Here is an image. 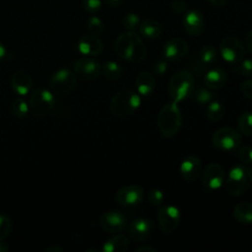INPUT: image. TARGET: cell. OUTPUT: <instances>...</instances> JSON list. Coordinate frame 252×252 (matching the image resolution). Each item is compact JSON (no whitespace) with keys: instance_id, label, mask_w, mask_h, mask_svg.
<instances>
[{"instance_id":"obj_1","label":"cell","mask_w":252,"mask_h":252,"mask_svg":"<svg viewBox=\"0 0 252 252\" xmlns=\"http://www.w3.org/2000/svg\"><path fill=\"white\" fill-rule=\"evenodd\" d=\"M115 51L117 55L130 62H139L146 56V47L138 34L134 32L121 33L115 41Z\"/></svg>"},{"instance_id":"obj_2","label":"cell","mask_w":252,"mask_h":252,"mask_svg":"<svg viewBox=\"0 0 252 252\" xmlns=\"http://www.w3.org/2000/svg\"><path fill=\"white\" fill-rule=\"evenodd\" d=\"M182 116L178 103L173 101L164 104L158 117V126L161 135L165 138L174 137L181 128Z\"/></svg>"},{"instance_id":"obj_3","label":"cell","mask_w":252,"mask_h":252,"mask_svg":"<svg viewBox=\"0 0 252 252\" xmlns=\"http://www.w3.org/2000/svg\"><path fill=\"white\" fill-rule=\"evenodd\" d=\"M251 184L252 170L247 165L237 164L229 170L225 188L229 195L237 197L246 192Z\"/></svg>"},{"instance_id":"obj_4","label":"cell","mask_w":252,"mask_h":252,"mask_svg":"<svg viewBox=\"0 0 252 252\" xmlns=\"http://www.w3.org/2000/svg\"><path fill=\"white\" fill-rule=\"evenodd\" d=\"M194 78L189 71L181 70L175 73L168 83V94L171 100L178 103L188 98L194 90Z\"/></svg>"},{"instance_id":"obj_5","label":"cell","mask_w":252,"mask_h":252,"mask_svg":"<svg viewBox=\"0 0 252 252\" xmlns=\"http://www.w3.org/2000/svg\"><path fill=\"white\" fill-rule=\"evenodd\" d=\"M141 104L140 95L130 90H124L113 95L110 111L116 116H126L136 111Z\"/></svg>"},{"instance_id":"obj_6","label":"cell","mask_w":252,"mask_h":252,"mask_svg":"<svg viewBox=\"0 0 252 252\" xmlns=\"http://www.w3.org/2000/svg\"><path fill=\"white\" fill-rule=\"evenodd\" d=\"M55 103L52 93L45 89H37L32 93L29 109L35 117H43L50 112Z\"/></svg>"},{"instance_id":"obj_7","label":"cell","mask_w":252,"mask_h":252,"mask_svg":"<svg viewBox=\"0 0 252 252\" xmlns=\"http://www.w3.org/2000/svg\"><path fill=\"white\" fill-rule=\"evenodd\" d=\"M213 145L220 151L236 150L241 143L240 133L231 127H223L218 129L212 138Z\"/></svg>"},{"instance_id":"obj_8","label":"cell","mask_w":252,"mask_h":252,"mask_svg":"<svg viewBox=\"0 0 252 252\" xmlns=\"http://www.w3.org/2000/svg\"><path fill=\"white\" fill-rule=\"evenodd\" d=\"M77 76L70 69L62 68L57 70L50 78L49 87L57 94H66L72 91L76 85Z\"/></svg>"},{"instance_id":"obj_9","label":"cell","mask_w":252,"mask_h":252,"mask_svg":"<svg viewBox=\"0 0 252 252\" xmlns=\"http://www.w3.org/2000/svg\"><path fill=\"white\" fill-rule=\"evenodd\" d=\"M220 52L222 59L230 64H236L241 62L245 54L242 43L233 36L225 37L220 42Z\"/></svg>"},{"instance_id":"obj_10","label":"cell","mask_w":252,"mask_h":252,"mask_svg":"<svg viewBox=\"0 0 252 252\" xmlns=\"http://www.w3.org/2000/svg\"><path fill=\"white\" fill-rule=\"evenodd\" d=\"M158 219L160 229L165 233H171L179 224L180 213L174 206H161L158 209Z\"/></svg>"},{"instance_id":"obj_11","label":"cell","mask_w":252,"mask_h":252,"mask_svg":"<svg viewBox=\"0 0 252 252\" xmlns=\"http://www.w3.org/2000/svg\"><path fill=\"white\" fill-rule=\"evenodd\" d=\"M100 63L94 58H80L74 64L75 75L82 80H94L100 73Z\"/></svg>"},{"instance_id":"obj_12","label":"cell","mask_w":252,"mask_h":252,"mask_svg":"<svg viewBox=\"0 0 252 252\" xmlns=\"http://www.w3.org/2000/svg\"><path fill=\"white\" fill-rule=\"evenodd\" d=\"M101 228L109 233H116L127 227L128 221L126 217L119 212H106L99 218Z\"/></svg>"},{"instance_id":"obj_13","label":"cell","mask_w":252,"mask_h":252,"mask_svg":"<svg viewBox=\"0 0 252 252\" xmlns=\"http://www.w3.org/2000/svg\"><path fill=\"white\" fill-rule=\"evenodd\" d=\"M144 199V191L139 185H128L120 188L116 193V201L124 207L139 205Z\"/></svg>"},{"instance_id":"obj_14","label":"cell","mask_w":252,"mask_h":252,"mask_svg":"<svg viewBox=\"0 0 252 252\" xmlns=\"http://www.w3.org/2000/svg\"><path fill=\"white\" fill-rule=\"evenodd\" d=\"M223 169L218 163L209 164L204 170L202 181L205 189L207 190H218L220 188L223 182Z\"/></svg>"},{"instance_id":"obj_15","label":"cell","mask_w":252,"mask_h":252,"mask_svg":"<svg viewBox=\"0 0 252 252\" xmlns=\"http://www.w3.org/2000/svg\"><path fill=\"white\" fill-rule=\"evenodd\" d=\"M204 17L199 10H188L183 14V27L188 34L199 35L204 30Z\"/></svg>"},{"instance_id":"obj_16","label":"cell","mask_w":252,"mask_h":252,"mask_svg":"<svg viewBox=\"0 0 252 252\" xmlns=\"http://www.w3.org/2000/svg\"><path fill=\"white\" fill-rule=\"evenodd\" d=\"M189 51L188 43L181 38H172L163 46V55L166 59L177 60L184 57Z\"/></svg>"},{"instance_id":"obj_17","label":"cell","mask_w":252,"mask_h":252,"mask_svg":"<svg viewBox=\"0 0 252 252\" xmlns=\"http://www.w3.org/2000/svg\"><path fill=\"white\" fill-rule=\"evenodd\" d=\"M202 162L194 156L186 157L180 165V173L187 181H195L201 174Z\"/></svg>"},{"instance_id":"obj_18","label":"cell","mask_w":252,"mask_h":252,"mask_svg":"<svg viewBox=\"0 0 252 252\" xmlns=\"http://www.w3.org/2000/svg\"><path fill=\"white\" fill-rule=\"evenodd\" d=\"M78 50L88 56H95L103 50V44L95 35H83L78 41Z\"/></svg>"},{"instance_id":"obj_19","label":"cell","mask_w":252,"mask_h":252,"mask_svg":"<svg viewBox=\"0 0 252 252\" xmlns=\"http://www.w3.org/2000/svg\"><path fill=\"white\" fill-rule=\"evenodd\" d=\"M11 86L16 94L26 95L30 93L32 87V77L24 70L16 71L11 78Z\"/></svg>"},{"instance_id":"obj_20","label":"cell","mask_w":252,"mask_h":252,"mask_svg":"<svg viewBox=\"0 0 252 252\" xmlns=\"http://www.w3.org/2000/svg\"><path fill=\"white\" fill-rule=\"evenodd\" d=\"M153 222L149 219H135L128 225V232L135 240H143L150 233Z\"/></svg>"},{"instance_id":"obj_21","label":"cell","mask_w":252,"mask_h":252,"mask_svg":"<svg viewBox=\"0 0 252 252\" xmlns=\"http://www.w3.org/2000/svg\"><path fill=\"white\" fill-rule=\"evenodd\" d=\"M226 81V73L221 68H215L206 73L204 84L209 89H220Z\"/></svg>"},{"instance_id":"obj_22","label":"cell","mask_w":252,"mask_h":252,"mask_svg":"<svg viewBox=\"0 0 252 252\" xmlns=\"http://www.w3.org/2000/svg\"><path fill=\"white\" fill-rule=\"evenodd\" d=\"M135 84L138 93L145 96L151 94L156 87V82L153 75L147 71H143L137 76Z\"/></svg>"},{"instance_id":"obj_23","label":"cell","mask_w":252,"mask_h":252,"mask_svg":"<svg viewBox=\"0 0 252 252\" xmlns=\"http://www.w3.org/2000/svg\"><path fill=\"white\" fill-rule=\"evenodd\" d=\"M140 33L149 39L158 38L161 33V27L160 25L155 20H146L140 24L139 27Z\"/></svg>"},{"instance_id":"obj_24","label":"cell","mask_w":252,"mask_h":252,"mask_svg":"<svg viewBox=\"0 0 252 252\" xmlns=\"http://www.w3.org/2000/svg\"><path fill=\"white\" fill-rule=\"evenodd\" d=\"M128 247V239L124 235H115L106 240L102 246L103 252H124Z\"/></svg>"},{"instance_id":"obj_25","label":"cell","mask_w":252,"mask_h":252,"mask_svg":"<svg viewBox=\"0 0 252 252\" xmlns=\"http://www.w3.org/2000/svg\"><path fill=\"white\" fill-rule=\"evenodd\" d=\"M233 216L236 220L242 223H252V203L241 202L233 209Z\"/></svg>"},{"instance_id":"obj_26","label":"cell","mask_w":252,"mask_h":252,"mask_svg":"<svg viewBox=\"0 0 252 252\" xmlns=\"http://www.w3.org/2000/svg\"><path fill=\"white\" fill-rule=\"evenodd\" d=\"M224 110L221 103L218 100H212L208 103L206 115L207 118L212 122H218L223 116Z\"/></svg>"},{"instance_id":"obj_27","label":"cell","mask_w":252,"mask_h":252,"mask_svg":"<svg viewBox=\"0 0 252 252\" xmlns=\"http://www.w3.org/2000/svg\"><path fill=\"white\" fill-rule=\"evenodd\" d=\"M237 126L243 135H252V111L246 110L242 112L237 120Z\"/></svg>"},{"instance_id":"obj_28","label":"cell","mask_w":252,"mask_h":252,"mask_svg":"<svg viewBox=\"0 0 252 252\" xmlns=\"http://www.w3.org/2000/svg\"><path fill=\"white\" fill-rule=\"evenodd\" d=\"M103 74L109 80H116L122 74V69L120 65L115 61H107L102 66Z\"/></svg>"},{"instance_id":"obj_29","label":"cell","mask_w":252,"mask_h":252,"mask_svg":"<svg viewBox=\"0 0 252 252\" xmlns=\"http://www.w3.org/2000/svg\"><path fill=\"white\" fill-rule=\"evenodd\" d=\"M218 58V51L213 45H205L200 50V61L205 65L213 64Z\"/></svg>"},{"instance_id":"obj_30","label":"cell","mask_w":252,"mask_h":252,"mask_svg":"<svg viewBox=\"0 0 252 252\" xmlns=\"http://www.w3.org/2000/svg\"><path fill=\"white\" fill-rule=\"evenodd\" d=\"M195 99L200 104H208L214 99V94L210 91L209 88L200 87L196 91Z\"/></svg>"},{"instance_id":"obj_31","label":"cell","mask_w":252,"mask_h":252,"mask_svg":"<svg viewBox=\"0 0 252 252\" xmlns=\"http://www.w3.org/2000/svg\"><path fill=\"white\" fill-rule=\"evenodd\" d=\"M30 111L28 103L21 97H18L13 102V112L19 118H25Z\"/></svg>"},{"instance_id":"obj_32","label":"cell","mask_w":252,"mask_h":252,"mask_svg":"<svg viewBox=\"0 0 252 252\" xmlns=\"http://www.w3.org/2000/svg\"><path fill=\"white\" fill-rule=\"evenodd\" d=\"M141 24V19L140 16L135 14V13H130L126 15L123 21V25L127 31L130 32H135L136 30H139Z\"/></svg>"},{"instance_id":"obj_33","label":"cell","mask_w":252,"mask_h":252,"mask_svg":"<svg viewBox=\"0 0 252 252\" xmlns=\"http://www.w3.org/2000/svg\"><path fill=\"white\" fill-rule=\"evenodd\" d=\"M87 28L91 34L93 35H98L103 31V24L101 20L97 17H91L87 22Z\"/></svg>"},{"instance_id":"obj_34","label":"cell","mask_w":252,"mask_h":252,"mask_svg":"<svg viewBox=\"0 0 252 252\" xmlns=\"http://www.w3.org/2000/svg\"><path fill=\"white\" fill-rule=\"evenodd\" d=\"M12 229L11 219L3 214H0V241L5 239Z\"/></svg>"},{"instance_id":"obj_35","label":"cell","mask_w":252,"mask_h":252,"mask_svg":"<svg viewBox=\"0 0 252 252\" xmlns=\"http://www.w3.org/2000/svg\"><path fill=\"white\" fill-rule=\"evenodd\" d=\"M148 198L153 206H161L163 203V193L157 188L152 189L149 192Z\"/></svg>"},{"instance_id":"obj_36","label":"cell","mask_w":252,"mask_h":252,"mask_svg":"<svg viewBox=\"0 0 252 252\" xmlns=\"http://www.w3.org/2000/svg\"><path fill=\"white\" fill-rule=\"evenodd\" d=\"M238 156L240 159L246 164H252V147L245 146L239 149Z\"/></svg>"},{"instance_id":"obj_37","label":"cell","mask_w":252,"mask_h":252,"mask_svg":"<svg viewBox=\"0 0 252 252\" xmlns=\"http://www.w3.org/2000/svg\"><path fill=\"white\" fill-rule=\"evenodd\" d=\"M83 4L89 13H96L101 7V0H83Z\"/></svg>"},{"instance_id":"obj_38","label":"cell","mask_w":252,"mask_h":252,"mask_svg":"<svg viewBox=\"0 0 252 252\" xmlns=\"http://www.w3.org/2000/svg\"><path fill=\"white\" fill-rule=\"evenodd\" d=\"M167 62L164 59H158L157 60L153 65L154 73L157 75H163L167 70Z\"/></svg>"},{"instance_id":"obj_39","label":"cell","mask_w":252,"mask_h":252,"mask_svg":"<svg viewBox=\"0 0 252 252\" xmlns=\"http://www.w3.org/2000/svg\"><path fill=\"white\" fill-rule=\"evenodd\" d=\"M239 71L244 76L252 77V59H246L241 61L239 65Z\"/></svg>"},{"instance_id":"obj_40","label":"cell","mask_w":252,"mask_h":252,"mask_svg":"<svg viewBox=\"0 0 252 252\" xmlns=\"http://www.w3.org/2000/svg\"><path fill=\"white\" fill-rule=\"evenodd\" d=\"M171 8L172 11L178 15H183L187 11L186 3L182 0H174L171 4Z\"/></svg>"},{"instance_id":"obj_41","label":"cell","mask_w":252,"mask_h":252,"mask_svg":"<svg viewBox=\"0 0 252 252\" xmlns=\"http://www.w3.org/2000/svg\"><path fill=\"white\" fill-rule=\"evenodd\" d=\"M241 92L245 97L252 99V79H248L243 82L241 86Z\"/></svg>"},{"instance_id":"obj_42","label":"cell","mask_w":252,"mask_h":252,"mask_svg":"<svg viewBox=\"0 0 252 252\" xmlns=\"http://www.w3.org/2000/svg\"><path fill=\"white\" fill-rule=\"evenodd\" d=\"M245 46L248 49V51H250L252 53V31L248 32V34L246 35L245 38Z\"/></svg>"},{"instance_id":"obj_43","label":"cell","mask_w":252,"mask_h":252,"mask_svg":"<svg viewBox=\"0 0 252 252\" xmlns=\"http://www.w3.org/2000/svg\"><path fill=\"white\" fill-rule=\"evenodd\" d=\"M213 6H216V7H222L226 4L227 0H208Z\"/></svg>"},{"instance_id":"obj_44","label":"cell","mask_w":252,"mask_h":252,"mask_svg":"<svg viewBox=\"0 0 252 252\" xmlns=\"http://www.w3.org/2000/svg\"><path fill=\"white\" fill-rule=\"evenodd\" d=\"M157 250L154 247L150 246H141L136 249V252H156Z\"/></svg>"},{"instance_id":"obj_45","label":"cell","mask_w":252,"mask_h":252,"mask_svg":"<svg viewBox=\"0 0 252 252\" xmlns=\"http://www.w3.org/2000/svg\"><path fill=\"white\" fill-rule=\"evenodd\" d=\"M45 251L46 252H62L63 250H62V248H60L58 246H50V247L46 248Z\"/></svg>"},{"instance_id":"obj_46","label":"cell","mask_w":252,"mask_h":252,"mask_svg":"<svg viewBox=\"0 0 252 252\" xmlns=\"http://www.w3.org/2000/svg\"><path fill=\"white\" fill-rule=\"evenodd\" d=\"M106 4L108 6H111V7H115V6H118L121 2V0H105Z\"/></svg>"},{"instance_id":"obj_47","label":"cell","mask_w":252,"mask_h":252,"mask_svg":"<svg viewBox=\"0 0 252 252\" xmlns=\"http://www.w3.org/2000/svg\"><path fill=\"white\" fill-rule=\"evenodd\" d=\"M6 55V48L5 46L0 42V60H2Z\"/></svg>"},{"instance_id":"obj_48","label":"cell","mask_w":252,"mask_h":252,"mask_svg":"<svg viewBox=\"0 0 252 252\" xmlns=\"http://www.w3.org/2000/svg\"><path fill=\"white\" fill-rule=\"evenodd\" d=\"M9 250H10V248L6 243L0 242V252H8Z\"/></svg>"}]
</instances>
